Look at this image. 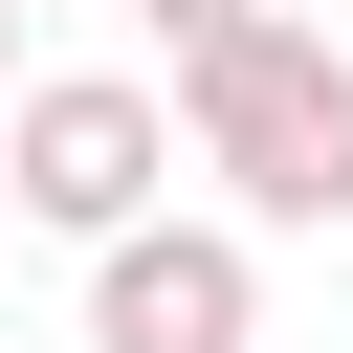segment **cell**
Returning a JSON list of instances; mask_svg holds the SVG:
<instances>
[{
	"instance_id": "obj_1",
	"label": "cell",
	"mask_w": 353,
	"mask_h": 353,
	"mask_svg": "<svg viewBox=\"0 0 353 353\" xmlns=\"http://www.w3.org/2000/svg\"><path fill=\"white\" fill-rule=\"evenodd\" d=\"M176 132H199V176L243 199V243H265V221H353V44H331V22L199 44V66H176Z\"/></svg>"
},
{
	"instance_id": "obj_2",
	"label": "cell",
	"mask_w": 353,
	"mask_h": 353,
	"mask_svg": "<svg viewBox=\"0 0 353 353\" xmlns=\"http://www.w3.org/2000/svg\"><path fill=\"white\" fill-rule=\"evenodd\" d=\"M154 176H176V88H132V66H44V88H0V199L44 221V243H132L154 221Z\"/></svg>"
},
{
	"instance_id": "obj_3",
	"label": "cell",
	"mask_w": 353,
	"mask_h": 353,
	"mask_svg": "<svg viewBox=\"0 0 353 353\" xmlns=\"http://www.w3.org/2000/svg\"><path fill=\"white\" fill-rule=\"evenodd\" d=\"M88 353H265V243L243 221H132L88 265Z\"/></svg>"
},
{
	"instance_id": "obj_4",
	"label": "cell",
	"mask_w": 353,
	"mask_h": 353,
	"mask_svg": "<svg viewBox=\"0 0 353 353\" xmlns=\"http://www.w3.org/2000/svg\"><path fill=\"white\" fill-rule=\"evenodd\" d=\"M154 22H176V66H199V44H243V22H287V0H154Z\"/></svg>"
},
{
	"instance_id": "obj_5",
	"label": "cell",
	"mask_w": 353,
	"mask_h": 353,
	"mask_svg": "<svg viewBox=\"0 0 353 353\" xmlns=\"http://www.w3.org/2000/svg\"><path fill=\"white\" fill-rule=\"evenodd\" d=\"M0 44H22V0H0Z\"/></svg>"
},
{
	"instance_id": "obj_6",
	"label": "cell",
	"mask_w": 353,
	"mask_h": 353,
	"mask_svg": "<svg viewBox=\"0 0 353 353\" xmlns=\"http://www.w3.org/2000/svg\"><path fill=\"white\" fill-rule=\"evenodd\" d=\"M22 22H44V0H22Z\"/></svg>"
},
{
	"instance_id": "obj_7",
	"label": "cell",
	"mask_w": 353,
	"mask_h": 353,
	"mask_svg": "<svg viewBox=\"0 0 353 353\" xmlns=\"http://www.w3.org/2000/svg\"><path fill=\"white\" fill-rule=\"evenodd\" d=\"M0 221H22V199H0Z\"/></svg>"
}]
</instances>
